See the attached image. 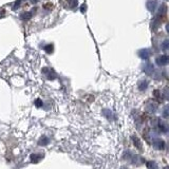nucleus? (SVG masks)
Returning <instances> with one entry per match:
<instances>
[{
	"instance_id": "1",
	"label": "nucleus",
	"mask_w": 169,
	"mask_h": 169,
	"mask_svg": "<svg viewBox=\"0 0 169 169\" xmlns=\"http://www.w3.org/2000/svg\"><path fill=\"white\" fill-rule=\"evenodd\" d=\"M63 6L66 9L73 10L74 7H76V6H77V0H63Z\"/></svg>"
},
{
	"instance_id": "2",
	"label": "nucleus",
	"mask_w": 169,
	"mask_h": 169,
	"mask_svg": "<svg viewBox=\"0 0 169 169\" xmlns=\"http://www.w3.org/2000/svg\"><path fill=\"white\" fill-rule=\"evenodd\" d=\"M157 6H158L157 0H148L147 3H146V6H147L148 11L151 13H154V11L157 10Z\"/></svg>"
},
{
	"instance_id": "3",
	"label": "nucleus",
	"mask_w": 169,
	"mask_h": 169,
	"mask_svg": "<svg viewBox=\"0 0 169 169\" xmlns=\"http://www.w3.org/2000/svg\"><path fill=\"white\" fill-rule=\"evenodd\" d=\"M157 63H158V65H160V66L166 65V63H169V57L168 56H161V57H158L157 59Z\"/></svg>"
},
{
	"instance_id": "4",
	"label": "nucleus",
	"mask_w": 169,
	"mask_h": 169,
	"mask_svg": "<svg viewBox=\"0 0 169 169\" xmlns=\"http://www.w3.org/2000/svg\"><path fill=\"white\" fill-rule=\"evenodd\" d=\"M166 12H167V6H165V4H162V6H160V9H158V16L160 17H163L165 16Z\"/></svg>"
},
{
	"instance_id": "5",
	"label": "nucleus",
	"mask_w": 169,
	"mask_h": 169,
	"mask_svg": "<svg viewBox=\"0 0 169 169\" xmlns=\"http://www.w3.org/2000/svg\"><path fill=\"white\" fill-rule=\"evenodd\" d=\"M43 72L45 73H48V78L49 79H54L55 78V73L53 70H50V69H43Z\"/></svg>"
},
{
	"instance_id": "6",
	"label": "nucleus",
	"mask_w": 169,
	"mask_h": 169,
	"mask_svg": "<svg viewBox=\"0 0 169 169\" xmlns=\"http://www.w3.org/2000/svg\"><path fill=\"white\" fill-rule=\"evenodd\" d=\"M139 54H140V56L142 58H144V59H147V58L150 56V52H149V50H141Z\"/></svg>"
},
{
	"instance_id": "7",
	"label": "nucleus",
	"mask_w": 169,
	"mask_h": 169,
	"mask_svg": "<svg viewBox=\"0 0 169 169\" xmlns=\"http://www.w3.org/2000/svg\"><path fill=\"white\" fill-rule=\"evenodd\" d=\"M33 13H34V11H31V12H25L24 13V14H21L20 15V17H21V19H29L32 17V15H33Z\"/></svg>"
},
{
	"instance_id": "8",
	"label": "nucleus",
	"mask_w": 169,
	"mask_h": 169,
	"mask_svg": "<svg viewBox=\"0 0 169 169\" xmlns=\"http://www.w3.org/2000/svg\"><path fill=\"white\" fill-rule=\"evenodd\" d=\"M41 158H42V155H39V157H38L37 154H32L31 155V161H32L33 163H37Z\"/></svg>"
},
{
	"instance_id": "9",
	"label": "nucleus",
	"mask_w": 169,
	"mask_h": 169,
	"mask_svg": "<svg viewBox=\"0 0 169 169\" xmlns=\"http://www.w3.org/2000/svg\"><path fill=\"white\" fill-rule=\"evenodd\" d=\"M53 49H54V48H53V45H48V46H46V47H45V51L47 53H49V54H51V53L53 52Z\"/></svg>"
},
{
	"instance_id": "10",
	"label": "nucleus",
	"mask_w": 169,
	"mask_h": 169,
	"mask_svg": "<svg viewBox=\"0 0 169 169\" xmlns=\"http://www.w3.org/2000/svg\"><path fill=\"white\" fill-rule=\"evenodd\" d=\"M162 48L164 49V50H168L169 49V40H165V41L163 42Z\"/></svg>"
},
{
	"instance_id": "11",
	"label": "nucleus",
	"mask_w": 169,
	"mask_h": 169,
	"mask_svg": "<svg viewBox=\"0 0 169 169\" xmlns=\"http://www.w3.org/2000/svg\"><path fill=\"white\" fill-rule=\"evenodd\" d=\"M35 105H36V107H41L42 106V102L40 101V99H37V101L35 102Z\"/></svg>"
},
{
	"instance_id": "12",
	"label": "nucleus",
	"mask_w": 169,
	"mask_h": 169,
	"mask_svg": "<svg viewBox=\"0 0 169 169\" xmlns=\"http://www.w3.org/2000/svg\"><path fill=\"white\" fill-rule=\"evenodd\" d=\"M4 15H6V11L3 9H0V18L4 17Z\"/></svg>"
},
{
	"instance_id": "13",
	"label": "nucleus",
	"mask_w": 169,
	"mask_h": 169,
	"mask_svg": "<svg viewBox=\"0 0 169 169\" xmlns=\"http://www.w3.org/2000/svg\"><path fill=\"white\" fill-rule=\"evenodd\" d=\"M80 11L83 12V13H84V11H86V3H84L83 6H81V7H80Z\"/></svg>"
},
{
	"instance_id": "14",
	"label": "nucleus",
	"mask_w": 169,
	"mask_h": 169,
	"mask_svg": "<svg viewBox=\"0 0 169 169\" xmlns=\"http://www.w3.org/2000/svg\"><path fill=\"white\" fill-rule=\"evenodd\" d=\"M47 142H48L47 140H46V139H43V140L40 141V142H39V144H46V143H47Z\"/></svg>"
},
{
	"instance_id": "15",
	"label": "nucleus",
	"mask_w": 169,
	"mask_h": 169,
	"mask_svg": "<svg viewBox=\"0 0 169 169\" xmlns=\"http://www.w3.org/2000/svg\"><path fill=\"white\" fill-rule=\"evenodd\" d=\"M38 1H39V0H31L32 3H36V2H38Z\"/></svg>"
},
{
	"instance_id": "16",
	"label": "nucleus",
	"mask_w": 169,
	"mask_h": 169,
	"mask_svg": "<svg viewBox=\"0 0 169 169\" xmlns=\"http://www.w3.org/2000/svg\"><path fill=\"white\" fill-rule=\"evenodd\" d=\"M166 31H167V32L169 33V24H168L167 25H166Z\"/></svg>"
}]
</instances>
